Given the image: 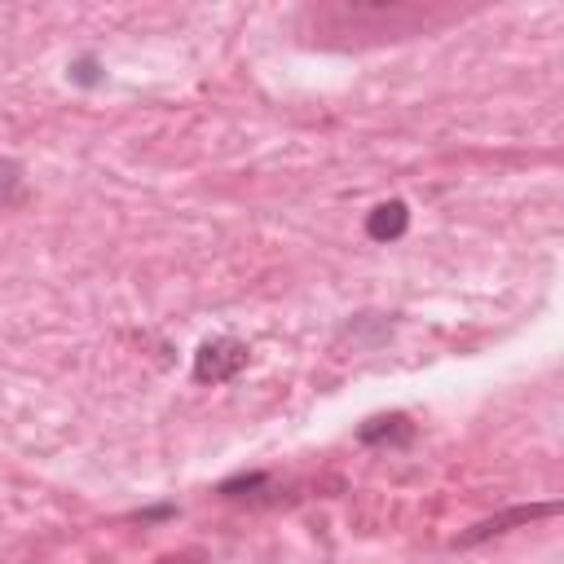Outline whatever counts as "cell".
<instances>
[{"mask_svg":"<svg viewBox=\"0 0 564 564\" xmlns=\"http://www.w3.org/2000/svg\"><path fill=\"white\" fill-rule=\"evenodd\" d=\"M560 507L555 502H542V507H516V511H502V516H489V520H480V524H471L463 538H458V546H476V542H485V538H498V533H511L516 524H529V520H542V516H555Z\"/></svg>","mask_w":564,"mask_h":564,"instance_id":"3","label":"cell"},{"mask_svg":"<svg viewBox=\"0 0 564 564\" xmlns=\"http://www.w3.org/2000/svg\"><path fill=\"white\" fill-rule=\"evenodd\" d=\"M458 9L449 4H419V0H330V4H304L295 18L300 35H313L317 44H379V40H410L445 26Z\"/></svg>","mask_w":564,"mask_h":564,"instance_id":"1","label":"cell"},{"mask_svg":"<svg viewBox=\"0 0 564 564\" xmlns=\"http://www.w3.org/2000/svg\"><path fill=\"white\" fill-rule=\"evenodd\" d=\"M357 441L361 445H379V441H392V445H405L414 441V423L405 414H375L357 427Z\"/></svg>","mask_w":564,"mask_h":564,"instance_id":"5","label":"cell"},{"mask_svg":"<svg viewBox=\"0 0 564 564\" xmlns=\"http://www.w3.org/2000/svg\"><path fill=\"white\" fill-rule=\"evenodd\" d=\"M247 357H251V348H247L242 339H234V335H212V339H203L198 352H194V379H198V383H229V379L247 366Z\"/></svg>","mask_w":564,"mask_h":564,"instance_id":"2","label":"cell"},{"mask_svg":"<svg viewBox=\"0 0 564 564\" xmlns=\"http://www.w3.org/2000/svg\"><path fill=\"white\" fill-rule=\"evenodd\" d=\"M405 229H410V207H405L401 198L375 203V207L366 212V238H370V242H397Z\"/></svg>","mask_w":564,"mask_h":564,"instance_id":"4","label":"cell"}]
</instances>
